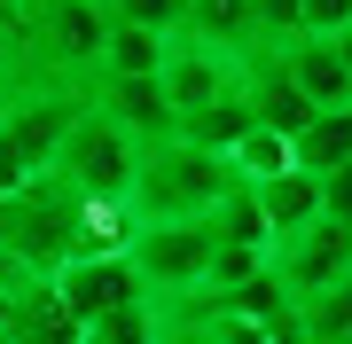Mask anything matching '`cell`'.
I'll return each instance as SVG.
<instances>
[{
  "mask_svg": "<svg viewBox=\"0 0 352 344\" xmlns=\"http://www.w3.org/2000/svg\"><path fill=\"white\" fill-rule=\"evenodd\" d=\"M227 188H235L227 157H204L188 141H149L133 188H126V219L133 227H196L227 204Z\"/></svg>",
  "mask_w": 352,
  "mask_h": 344,
  "instance_id": "obj_1",
  "label": "cell"
},
{
  "mask_svg": "<svg viewBox=\"0 0 352 344\" xmlns=\"http://www.w3.org/2000/svg\"><path fill=\"white\" fill-rule=\"evenodd\" d=\"M87 219H94L87 196H71L55 172H39L32 188L0 196V258H16L24 274L55 282L78 251H87Z\"/></svg>",
  "mask_w": 352,
  "mask_h": 344,
  "instance_id": "obj_2",
  "label": "cell"
},
{
  "mask_svg": "<svg viewBox=\"0 0 352 344\" xmlns=\"http://www.w3.org/2000/svg\"><path fill=\"white\" fill-rule=\"evenodd\" d=\"M212 227H133V251H126V266L141 282V306L149 313H180V306H196L204 290H212Z\"/></svg>",
  "mask_w": 352,
  "mask_h": 344,
  "instance_id": "obj_3",
  "label": "cell"
},
{
  "mask_svg": "<svg viewBox=\"0 0 352 344\" xmlns=\"http://www.w3.org/2000/svg\"><path fill=\"white\" fill-rule=\"evenodd\" d=\"M47 172L63 180L71 196H87V204H118V211H126V188L141 172V141L118 133L110 117H94L87 102H78V117H71V133H63V149H55Z\"/></svg>",
  "mask_w": 352,
  "mask_h": 344,
  "instance_id": "obj_4",
  "label": "cell"
},
{
  "mask_svg": "<svg viewBox=\"0 0 352 344\" xmlns=\"http://www.w3.org/2000/svg\"><path fill=\"white\" fill-rule=\"evenodd\" d=\"M266 274H274V290L289 297V306H314V297H329L337 282H352V227L314 219L305 235H289V242L266 251Z\"/></svg>",
  "mask_w": 352,
  "mask_h": 344,
  "instance_id": "obj_5",
  "label": "cell"
},
{
  "mask_svg": "<svg viewBox=\"0 0 352 344\" xmlns=\"http://www.w3.org/2000/svg\"><path fill=\"white\" fill-rule=\"evenodd\" d=\"M235 78H243V63H227V55H212V47H188V39H173V47H164L157 87H164V110H173V126H180V117L212 110L219 94H235Z\"/></svg>",
  "mask_w": 352,
  "mask_h": 344,
  "instance_id": "obj_6",
  "label": "cell"
},
{
  "mask_svg": "<svg viewBox=\"0 0 352 344\" xmlns=\"http://www.w3.org/2000/svg\"><path fill=\"white\" fill-rule=\"evenodd\" d=\"M47 290L71 306V321H78V329H94V321H110V313L141 306V282H133V266H126V258H71V266L47 282Z\"/></svg>",
  "mask_w": 352,
  "mask_h": 344,
  "instance_id": "obj_7",
  "label": "cell"
},
{
  "mask_svg": "<svg viewBox=\"0 0 352 344\" xmlns=\"http://www.w3.org/2000/svg\"><path fill=\"white\" fill-rule=\"evenodd\" d=\"M78 102H87L94 117H110L118 133H133L141 149H149V141H173V110H164L157 78H87Z\"/></svg>",
  "mask_w": 352,
  "mask_h": 344,
  "instance_id": "obj_8",
  "label": "cell"
},
{
  "mask_svg": "<svg viewBox=\"0 0 352 344\" xmlns=\"http://www.w3.org/2000/svg\"><path fill=\"white\" fill-rule=\"evenodd\" d=\"M243 102H251L258 117V133H274V141H298L305 126H314V102H305L298 87H289V71H282V55H243Z\"/></svg>",
  "mask_w": 352,
  "mask_h": 344,
  "instance_id": "obj_9",
  "label": "cell"
},
{
  "mask_svg": "<svg viewBox=\"0 0 352 344\" xmlns=\"http://www.w3.org/2000/svg\"><path fill=\"white\" fill-rule=\"evenodd\" d=\"M180 39H188V47H212V55H227V63L258 55L251 0H188V16H180Z\"/></svg>",
  "mask_w": 352,
  "mask_h": 344,
  "instance_id": "obj_10",
  "label": "cell"
},
{
  "mask_svg": "<svg viewBox=\"0 0 352 344\" xmlns=\"http://www.w3.org/2000/svg\"><path fill=\"white\" fill-rule=\"evenodd\" d=\"M282 71H289V87H298L314 110H352V78H344V63H337L329 39H289Z\"/></svg>",
  "mask_w": 352,
  "mask_h": 344,
  "instance_id": "obj_11",
  "label": "cell"
},
{
  "mask_svg": "<svg viewBox=\"0 0 352 344\" xmlns=\"http://www.w3.org/2000/svg\"><path fill=\"white\" fill-rule=\"evenodd\" d=\"M0 336H8V344H87V329L71 321V306L47 290V282L24 290L8 313H0Z\"/></svg>",
  "mask_w": 352,
  "mask_h": 344,
  "instance_id": "obj_12",
  "label": "cell"
},
{
  "mask_svg": "<svg viewBox=\"0 0 352 344\" xmlns=\"http://www.w3.org/2000/svg\"><path fill=\"white\" fill-rule=\"evenodd\" d=\"M251 204H258V219H266V235L289 242V235H305V227L321 219V180H305V172L258 180V188H251Z\"/></svg>",
  "mask_w": 352,
  "mask_h": 344,
  "instance_id": "obj_13",
  "label": "cell"
},
{
  "mask_svg": "<svg viewBox=\"0 0 352 344\" xmlns=\"http://www.w3.org/2000/svg\"><path fill=\"white\" fill-rule=\"evenodd\" d=\"M289 165H298L305 180L344 172V165H352V110H314V126L289 141Z\"/></svg>",
  "mask_w": 352,
  "mask_h": 344,
  "instance_id": "obj_14",
  "label": "cell"
},
{
  "mask_svg": "<svg viewBox=\"0 0 352 344\" xmlns=\"http://www.w3.org/2000/svg\"><path fill=\"white\" fill-rule=\"evenodd\" d=\"M164 47H173V39H157V32H133V24H110L94 78H157V71H164Z\"/></svg>",
  "mask_w": 352,
  "mask_h": 344,
  "instance_id": "obj_15",
  "label": "cell"
},
{
  "mask_svg": "<svg viewBox=\"0 0 352 344\" xmlns=\"http://www.w3.org/2000/svg\"><path fill=\"white\" fill-rule=\"evenodd\" d=\"M227 172H235L243 188H258V180H282V172H298V165H289V141H274V133L251 126L235 149H227Z\"/></svg>",
  "mask_w": 352,
  "mask_h": 344,
  "instance_id": "obj_16",
  "label": "cell"
},
{
  "mask_svg": "<svg viewBox=\"0 0 352 344\" xmlns=\"http://www.w3.org/2000/svg\"><path fill=\"white\" fill-rule=\"evenodd\" d=\"M110 24H133V32H157V39H180V16L188 0H102Z\"/></svg>",
  "mask_w": 352,
  "mask_h": 344,
  "instance_id": "obj_17",
  "label": "cell"
},
{
  "mask_svg": "<svg viewBox=\"0 0 352 344\" xmlns=\"http://www.w3.org/2000/svg\"><path fill=\"white\" fill-rule=\"evenodd\" d=\"M251 32H258V55H282L298 39V0H251Z\"/></svg>",
  "mask_w": 352,
  "mask_h": 344,
  "instance_id": "obj_18",
  "label": "cell"
},
{
  "mask_svg": "<svg viewBox=\"0 0 352 344\" xmlns=\"http://www.w3.org/2000/svg\"><path fill=\"white\" fill-rule=\"evenodd\" d=\"M266 274V251H227V242H219V251H212V290H204V297H227V290H243V282H258Z\"/></svg>",
  "mask_w": 352,
  "mask_h": 344,
  "instance_id": "obj_19",
  "label": "cell"
},
{
  "mask_svg": "<svg viewBox=\"0 0 352 344\" xmlns=\"http://www.w3.org/2000/svg\"><path fill=\"white\" fill-rule=\"evenodd\" d=\"M87 344H157V313H149V306H126V313L94 321Z\"/></svg>",
  "mask_w": 352,
  "mask_h": 344,
  "instance_id": "obj_20",
  "label": "cell"
},
{
  "mask_svg": "<svg viewBox=\"0 0 352 344\" xmlns=\"http://www.w3.org/2000/svg\"><path fill=\"white\" fill-rule=\"evenodd\" d=\"M352 32V0H298V39H337Z\"/></svg>",
  "mask_w": 352,
  "mask_h": 344,
  "instance_id": "obj_21",
  "label": "cell"
},
{
  "mask_svg": "<svg viewBox=\"0 0 352 344\" xmlns=\"http://www.w3.org/2000/svg\"><path fill=\"white\" fill-rule=\"evenodd\" d=\"M321 219H329V227H352V165L321 180Z\"/></svg>",
  "mask_w": 352,
  "mask_h": 344,
  "instance_id": "obj_22",
  "label": "cell"
},
{
  "mask_svg": "<svg viewBox=\"0 0 352 344\" xmlns=\"http://www.w3.org/2000/svg\"><path fill=\"white\" fill-rule=\"evenodd\" d=\"M157 344H212L196 313H157Z\"/></svg>",
  "mask_w": 352,
  "mask_h": 344,
  "instance_id": "obj_23",
  "label": "cell"
},
{
  "mask_svg": "<svg viewBox=\"0 0 352 344\" xmlns=\"http://www.w3.org/2000/svg\"><path fill=\"white\" fill-rule=\"evenodd\" d=\"M329 47H337V63H344V78H352V32H337Z\"/></svg>",
  "mask_w": 352,
  "mask_h": 344,
  "instance_id": "obj_24",
  "label": "cell"
},
{
  "mask_svg": "<svg viewBox=\"0 0 352 344\" xmlns=\"http://www.w3.org/2000/svg\"><path fill=\"white\" fill-rule=\"evenodd\" d=\"M8 94H16V78H0V117H8Z\"/></svg>",
  "mask_w": 352,
  "mask_h": 344,
  "instance_id": "obj_25",
  "label": "cell"
},
{
  "mask_svg": "<svg viewBox=\"0 0 352 344\" xmlns=\"http://www.w3.org/2000/svg\"><path fill=\"white\" fill-rule=\"evenodd\" d=\"M337 344H352V329H344V336H337Z\"/></svg>",
  "mask_w": 352,
  "mask_h": 344,
  "instance_id": "obj_26",
  "label": "cell"
},
{
  "mask_svg": "<svg viewBox=\"0 0 352 344\" xmlns=\"http://www.w3.org/2000/svg\"><path fill=\"white\" fill-rule=\"evenodd\" d=\"M0 344H8V336H0Z\"/></svg>",
  "mask_w": 352,
  "mask_h": 344,
  "instance_id": "obj_27",
  "label": "cell"
}]
</instances>
